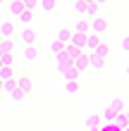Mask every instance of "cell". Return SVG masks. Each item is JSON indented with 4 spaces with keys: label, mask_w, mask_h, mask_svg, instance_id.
Here are the masks:
<instances>
[{
    "label": "cell",
    "mask_w": 129,
    "mask_h": 131,
    "mask_svg": "<svg viewBox=\"0 0 129 131\" xmlns=\"http://www.w3.org/2000/svg\"><path fill=\"white\" fill-rule=\"evenodd\" d=\"M108 29H110V21L105 19V17H96V19L88 21V34H93V36H98V38L108 31Z\"/></svg>",
    "instance_id": "cell-1"
},
{
    "label": "cell",
    "mask_w": 129,
    "mask_h": 131,
    "mask_svg": "<svg viewBox=\"0 0 129 131\" xmlns=\"http://www.w3.org/2000/svg\"><path fill=\"white\" fill-rule=\"evenodd\" d=\"M14 86H17V91H19V93H31V91H34V76H29V74H24V76H14Z\"/></svg>",
    "instance_id": "cell-2"
},
{
    "label": "cell",
    "mask_w": 129,
    "mask_h": 131,
    "mask_svg": "<svg viewBox=\"0 0 129 131\" xmlns=\"http://www.w3.org/2000/svg\"><path fill=\"white\" fill-rule=\"evenodd\" d=\"M98 45H101V38L93 36V34H86V36H84V50H86L84 55H93Z\"/></svg>",
    "instance_id": "cell-3"
},
{
    "label": "cell",
    "mask_w": 129,
    "mask_h": 131,
    "mask_svg": "<svg viewBox=\"0 0 129 131\" xmlns=\"http://www.w3.org/2000/svg\"><path fill=\"white\" fill-rule=\"evenodd\" d=\"M84 3H86V10H84V14H88L91 19L101 17V7H103V3H101V0H84Z\"/></svg>",
    "instance_id": "cell-4"
},
{
    "label": "cell",
    "mask_w": 129,
    "mask_h": 131,
    "mask_svg": "<svg viewBox=\"0 0 129 131\" xmlns=\"http://www.w3.org/2000/svg\"><path fill=\"white\" fill-rule=\"evenodd\" d=\"M72 69H74V72H77V74L81 76V74H84L86 69H88V55H84V52H81V55H79L77 60H72Z\"/></svg>",
    "instance_id": "cell-5"
},
{
    "label": "cell",
    "mask_w": 129,
    "mask_h": 131,
    "mask_svg": "<svg viewBox=\"0 0 129 131\" xmlns=\"http://www.w3.org/2000/svg\"><path fill=\"white\" fill-rule=\"evenodd\" d=\"M19 41L24 43V48H34V43H36V34L31 31V29H22Z\"/></svg>",
    "instance_id": "cell-6"
},
{
    "label": "cell",
    "mask_w": 129,
    "mask_h": 131,
    "mask_svg": "<svg viewBox=\"0 0 129 131\" xmlns=\"http://www.w3.org/2000/svg\"><path fill=\"white\" fill-rule=\"evenodd\" d=\"M57 72L62 74V79H65V81H77V79H81V76L72 69V64H62V67H57Z\"/></svg>",
    "instance_id": "cell-7"
},
{
    "label": "cell",
    "mask_w": 129,
    "mask_h": 131,
    "mask_svg": "<svg viewBox=\"0 0 129 131\" xmlns=\"http://www.w3.org/2000/svg\"><path fill=\"white\" fill-rule=\"evenodd\" d=\"M12 34H14V24L12 21H3V24H0V36H3V41H10Z\"/></svg>",
    "instance_id": "cell-8"
},
{
    "label": "cell",
    "mask_w": 129,
    "mask_h": 131,
    "mask_svg": "<svg viewBox=\"0 0 129 131\" xmlns=\"http://www.w3.org/2000/svg\"><path fill=\"white\" fill-rule=\"evenodd\" d=\"M108 110H112L115 114H124V112H127V105H124V100H122V98H115V100L110 103Z\"/></svg>",
    "instance_id": "cell-9"
},
{
    "label": "cell",
    "mask_w": 129,
    "mask_h": 131,
    "mask_svg": "<svg viewBox=\"0 0 129 131\" xmlns=\"http://www.w3.org/2000/svg\"><path fill=\"white\" fill-rule=\"evenodd\" d=\"M70 38H72V31H70V29H60V31H57V36H55V41L65 48V45L70 43Z\"/></svg>",
    "instance_id": "cell-10"
},
{
    "label": "cell",
    "mask_w": 129,
    "mask_h": 131,
    "mask_svg": "<svg viewBox=\"0 0 129 131\" xmlns=\"http://www.w3.org/2000/svg\"><path fill=\"white\" fill-rule=\"evenodd\" d=\"M86 129H88V131H98V129H101V117H98V114L86 117Z\"/></svg>",
    "instance_id": "cell-11"
},
{
    "label": "cell",
    "mask_w": 129,
    "mask_h": 131,
    "mask_svg": "<svg viewBox=\"0 0 129 131\" xmlns=\"http://www.w3.org/2000/svg\"><path fill=\"white\" fill-rule=\"evenodd\" d=\"M105 67V60L98 57V55H88V69H103Z\"/></svg>",
    "instance_id": "cell-12"
},
{
    "label": "cell",
    "mask_w": 129,
    "mask_h": 131,
    "mask_svg": "<svg viewBox=\"0 0 129 131\" xmlns=\"http://www.w3.org/2000/svg\"><path fill=\"white\" fill-rule=\"evenodd\" d=\"M70 31H72V34H79V36H86V34H88V21H77Z\"/></svg>",
    "instance_id": "cell-13"
},
{
    "label": "cell",
    "mask_w": 129,
    "mask_h": 131,
    "mask_svg": "<svg viewBox=\"0 0 129 131\" xmlns=\"http://www.w3.org/2000/svg\"><path fill=\"white\" fill-rule=\"evenodd\" d=\"M0 55H14V43L12 41H0Z\"/></svg>",
    "instance_id": "cell-14"
},
{
    "label": "cell",
    "mask_w": 129,
    "mask_h": 131,
    "mask_svg": "<svg viewBox=\"0 0 129 131\" xmlns=\"http://www.w3.org/2000/svg\"><path fill=\"white\" fill-rule=\"evenodd\" d=\"M7 10H10V12L14 14V17H19V14L24 12V7H22V0H12V3L7 5Z\"/></svg>",
    "instance_id": "cell-15"
},
{
    "label": "cell",
    "mask_w": 129,
    "mask_h": 131,
    "mask_svg": "<svg viewBox=\"0 0 129 131\" xmlns=\"http://www.w3.org/2000/svg\"><path fill=\"white\" fill-rule=\"evenodd\" d=\"M93 55H98V57H103V60H108V55H110V45L101 41V45H98V48H96V52H93Z\"/></svg>",
    "instance_id": "cell-16"
},
{
    "label": "cell",
    "mask_w": 129,
    "mask_h": 131,
    "mask_svg": "<svg viewBox=\"0 0 129 131\" xmlns=\"http://www.w3.org/2000/svg\"><path fill=\"white\" fill-rule=\"evenodd\" d=\"M70 45H72V48H77V50H84V36L72 34V38H70Z\"/></svg>",
    "instance_id": "cell-17"
},
{
    "label": "cell",
    "mask_w": 129,
    "mask_h": 131,
    "mask_svg": "<svg viewBox=\"0 0 129 131\" xmlns=\"http://www.w3.org/2000/svg\"><path fill=\"white\" fill-rule=\"evenodd\" d=\"M14 79V69H7V67H0V81L7 83V81H12Z\"/></svg>",
    "instance_id": "cell-18"
},
{
    "label": "cell",
    "mask_w": 129,
    "mask_h": 131,
    "mask_svg": "<svg viewBox=\"0 0 129 131\" xmlns=\"http://www.w3.org/2000/svg\"><path fill=\"white\" fill-rule=\"evenodd\" d=\"M17 21H19V24L24 26V29H29V26H31V21H34V14H29V12H22L19 17H17Z\"/></svg>",
    "instance_id": "cell-19"
},
{
    "label": "cell",
    "mask_w": 129,
    "mask_h": 131,
    "mask_svg": "<svg viewBox=\"0 0 129 131\" xmlns=\"http://www.w3.org/2000/svg\"><path fill=\"white\" fill-rule=\"evenodd\" d=\"M79 88H81V79H77V81H65V91H67V93H79Z\"/></svg>",
    "instance_id": "cell-20"
},
{
    "label": "cell",
    "mask_w": 129,
    "mask_h": 131,
    "mask_svg": "<svg viewBox=\"0 0 129 131\" xmlns=\"http://www.w3.org/2000/svg\"><path fill=\"white\" fill-rule=\"evenodd\" d=\"M22 7H24V12L34 14V10L38 7V0H22Z\"/></svg>",
    "instance_id": "cell-21"
},
{
    "label": "cell",
    "mask_w": 129,
    "mask_h": 131,
    "mask_svg": "<svg viewBox=\"0 0 129 131\" xmlns=\"http://www.w3.org/2000/svg\"><path fill=\"white\" fill-rule=\"evenodd\" d=\"M124 129H129L127 117H124V114H117V119H115V131H124Z\"/></svg>",
    "instance_id": "cell-22"
},
{
    "label": "cell",
    "mask_w": 129,
    "mask_h": 131,
    "mask_svg": "<svg viewBox=\"0 0 129 131\" xmlns=\"http://www.w3.org/2000/svg\"><path fill=\"white\" fill-rule=\"evenodd\" d=\"M0 67L12 69V67H14V55H0Z\"/></svg>",
    "instance_id": "cell-23"
},
{
    "label": "cell",
    "mask_w": 129,
    "mask_h": 131,
    "mask_svg": "<svg viewBox=\"0 0 129 131\" xmlns=\"http://www.w3.org/2000/svg\"><path fill=\"white\" fill-rule=\"evenodd\" d=\"M115 119H117V114L112 112V110H105L103 117H101V122H105V124H115Z\"/></svg>",
    "instance_id": "cell-24"
},
{
    "label": "cell",
    "mask_w": 129,
    "mask_h": 131,
    "mask_svg": "<svg viewBox=\"0 0 129 131\" xmlns=\"http://www.w3.org/2000/svg\"><path fill=\"white\" fill-rule=\"evenodd\" d=\"M38 7L43 12H50V10H55V0H38Z\"/></svg>",
    "instance_id": "cell-25"
},
{
    "label": "cell",
    "mask_w": 129,
    "mask_h": 131,
    "mask_svg": "<svg viewBox=\"0 0 129 131\" xmlns=\"http://www.w3.org/2000/svg\"><path fill=\"white\" fill-rule=\"evenodd\" d=\"M36 57H38V50H36V48H24V60H29V62H34Z\"/></svg>",
    "instance_id": "cell-26"
},
{
    "label": "cell",
    "mask_w": 129,
    "mask_h": 131,
    "mask_svg": "<svg viewBox=\"0 0 129 131\" xmlns=\"http://www.w3.org/2000/svg\"><path fill=\"white\" fill-rule=\"evenodd\" d=\"M84 10H86V3H84V0H77V3H74V12L84 17Z\"/></svg>",
    "instance_id": "cell-27"
},
{
    "label": "cell",
    "mask_w": 129,
    "mask_h": 131,
    "mask_svg": "<svg viewBox=\"0 0 129 131\" xmlns=\"http://www.w3.org/2000/svg\"><path fill=\"white\" fill-rule=\"evenodd\" d=\"M3 91H5V93H14V91H17V86H14V81H7V83H3Z\"/></svg>",
    "instance_id": "cell-28"
},
{
    "label": "cell",
    "mask_w": 129,
    "mask_h": 131,
    "mask_svg": "<svg viewBox=\"0 0 129 131\" xmlns=\"http://www.w3.org/2000/svg\"><path fill=\"white\" fill-rule=\"evenodd\" d=\"M50 52H53V55H60V52H62V45H60L57 41H53L50 43Z\"/></svg>",
    "instance_id": "cell-29"
},
{
    "label": "cell",
    "mask_w": 129,
    "mask_h": 131,
    "mask_svg": "<svg viewBox=\"0 0 129 131\" xmlns=\"http://www.w3.org/2000/svg\"><path fill=\"white\" fill-rule=\"evenodd\" d=\"M10 98L14 100V103H22V100H24V93H19V91H14V93H12Z\"/></svg>",
    "instance_id": "cell-30"
},
{
    "label": "cell",
    "mask_w": 129,
    "mask_h": 131,
    "mask_svg": "<svg viewBox=\"0 0 129 131\" xmlns=\"http://www.w3.org/2000/svg\"><path fill=\"white\" fill-rule=\"evenodd\" d=\"M120 45H122V50H127V52H129V38H124V41L120 43Z\"/></svg>",
    "instance_id": "cell-31"
},
{
    "label": "cell",
    "mask_w": 129,
    "mask_h": 131,
    "mask_svg": "<svg viewBox=\"0 0 129 131\" xmlns=\"http://www.w3.org/2000/svg\"><path fill=\"white\" fill-rule=\"evenodd\" d=\"M124 117H127V124H129V110H127V112H124Z\"/></svg>",
    "instance_id": "cell-32"
},
{
    "label": "cell",
    "mask_w": 129,
    "mask_h": 131,
    "mask_svg": "<svg viewBox=\"0 0 129 131\" xmlns=\"http://www.w3.org/2000/svg\"><path fill=\"white\" fill-rule=\"evenodd\" d=\"M0 93H3V81H0Z\"/></svg>",
    "instance_id": "cell-33"
},
{
    "label": "cell",
    "mask_w": 129,
    "mask_h": 131,
    "mask_svg": "<svg viewBox=\"0 0 129 131\" xmlns=\"http://www.w3.org/2000/svg\"><path fill=\"white\" fill-rule=\"evenodd\" d=\"M127 76H129V67H127Z\"/></svg>",
    "instance_id": "cell-34"
},
{
    "label": "cell",
    "mask_w": 129,
    "mask_h": 131,
    "mask_svg": "<svg viewBox=\"0 0 129 131\" xmlns=\"http://www.w3.org/2000/svg\"><path fill=\"white\" fill-rule=\"evenodd\" d=\"M127 57H129V52H127Z\"/></svg>",
    "instance_id": "cell-35"
},
{
    "label": "cell",
    "mask_w": 129,
    "mask_h": 131,
    "mask_svg": "<svg viewBox=\"0 0 129 131\" xmlns=\"http://www.w3.org/2000/svg\"><path fill=\"white\" fill-rule=\"evenodd\" d=\"M124 131H129V129H124Z\"/></svg>",
    "instance_id": "cell-36"
}]
</instances>
